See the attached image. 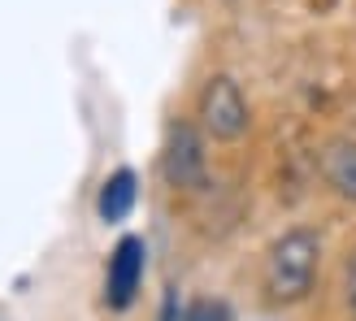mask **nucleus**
<instances>
[{"label":"nucleus","mask_w":356,"mask_h":321,"mask_svg":"<svg viewBox=\"0 0 356 321\" xmlns=\"http://www.w3.org/2000/svg\"><path fill=\"white\" fill-rule=\"evenodd\" d=\"M156 321H183V313H178V295H174V291L165 295V304H161V317H156Z\"/></svg>","instance_id":"obj_8"},{"label":"nucleus","mask_w":356,"mask_h":321,"mask_svg":"<svg viewBox=\"0 0 356 321\" xmlns=\"http://www.w3.org/2000/svg\"><path fill=\"white\" fill-rule=\"evenodd\" d=\"M317 270H322V235L296 226L287 235H278L265 252V295L282 308L300 304L313 295Z\"/></svg>","instance_id":"obj_1"},{"label":"nucleus","mask_w":356,"mask_h":321,"mask_svg":"<svg viewBox=\"0 0 356 321\" xmlns=\"http://www.w3.org/2000/svg\"><path fill=\"white\" fill-rule=\"evenodd\" d=\"M161 174L170 187L183 191H200L209 183V156H204V139L191 122H178L165 139V156H161Z\"/></svg>","instance_id":"obj_3"},{"label":"nucleus","mask_w":356,"mask_h":321,"mask_svg":"<svg viewBox=\"0 0 356 321\" xmlns=\"http://www.w3.org/2000/svg\"><path fill=\"white\" fill-rule=\"evenodd\" d=\"M135 200H139V178L131 170L109 174V178H104V187H100V200H96L100 222H127L131 213H135Z\"/></svg>","instance_id":"obj_6"},{"label":"nucleus","mask_w":356,"mask_h":321,"mask_svg":"<svg viewBox=\"0 0 356 321\" xmlns=\"http://www.w3.org/2000/svg\"><path fill=\"white\" fill-rule=\"evenodd\" d=\"M348 304L356 308V256L348 261Z\"/></svg>","instance_id":"obj_9"},{"label":"nucleus","mask_w":356,"mask_h":321,"mask_svg":"<svg viewBox=\"0 0 356 321\" xmlns=\"http://www.w3.org/2000/svg\"><path fill=\"white\" fill-rule=\"evenodd\" d=\"M317 170H322V183L356 204V139H330V144L317 152Z\"/></svg>","instance_id":"obj_5"},{"label":"nucleus","mask_w":356,"mask_h":321,"mask_svg":"<svg viewBox=\"0 0 356 321\" xmlns=\"http://www.w3.org/2000/svg\"><path fill=\"white\" fill-rule=\"evenodd\" d=\"M183 321H230V308L222 299H195L183 308Z\"/></svg>","instance_id":"obj_7"},{"label":"nucleus","mask_w":356,"mask_h":321,"mask_svg":"<svg viewBox=\"0 0 356 321\" xmlns=\"http://www.w3.org/2000/svg\"><path fill=\"white\" fill-rule=\"evenodd\" d=\"M195 117H200V131L218 144H239L252 126V109H248L243 87L230 74H213L200 96H195Z\"/></svg>","instance_id":"obj_2"},{"label":"nucleus","mask_w":356,"mask_h":321,"mask_svg":"<svg viewBox=\"0 0 356 321\" xmlns=\"http://www.w3.org/2000/svg\"><path fill=\"white\" fill-rule=\"evenodd\" d=\"M144 256H148V247L139 235L118 239L113 256H109V270H104V304L109 308L122 313V308L135 304L139 287H144Z\"/></svg>","instance_id":"obj_4"}]
</instances>
